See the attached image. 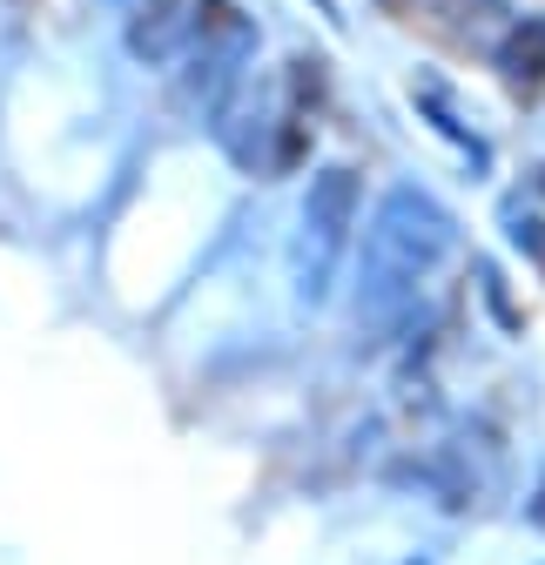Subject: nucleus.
I'll use <instances>...</instances> for the list:
<instances>
[{"label": "nucleus", "mask_w": 545, "mask_h": 565, "mask_svg": "<svg viewBox=\"0 0 545 565\" xmlns=\"http://www.w3.org/2000/svg\"><path fill=\"white\" fill-rule=\"evenodd\" d=\"M182 8H189V0H149L142 21H135V34H128V47H135V54H149V61H169L175 41L195 28V14H182Z\"/></svg>", "instance_id": "nucleus-3"}, {"label": "nucleus", "mask_w": 545, "mask_h": 565, "mask_svg": "<svg viewBox=\"0 0 545 565\" xmlns=\"http://www.w3.org/2000/svg\"><path fill=\"white\" fill-rule=\"evenodd\" d=\"M445 249H451L445 209L418 189H391L364 230V323L404 317V303L418 297V282L438 269Z\"/></svg>", "instance_id": "nucleus-1"}, {"label": "nucleus", "mask_w": 545, "mask_h": 565, "mask_svg": "<svg viewBox=\"0 0 545 565\" xmlns=\"http://www.w3.org/2000/svg\"><path fill=\"white\" fill-rule=\"evenodd\" d=\"M351 223H357V175L351 169H323L303 195V216H297V243H290V269H297V297L323 303L336 263L351 249Z\"/></svg>", "instance_id": "nucleus-2"}, {"label": "nucleus", "mask_w": 545, "mask_h": 565, "mask_svg": "<svg viewBox=\"0 0 545 565\" xmlns=\"http://www.w3.org/2000/svg\"><path fill=\"white\" fill-rule=\"evenodd\" d=\"M505 67L519 82H538L545 75V28H525V34H512V47H505Z\"/></svg>", "instance_id": "nucleus-4"}]
</instances>
